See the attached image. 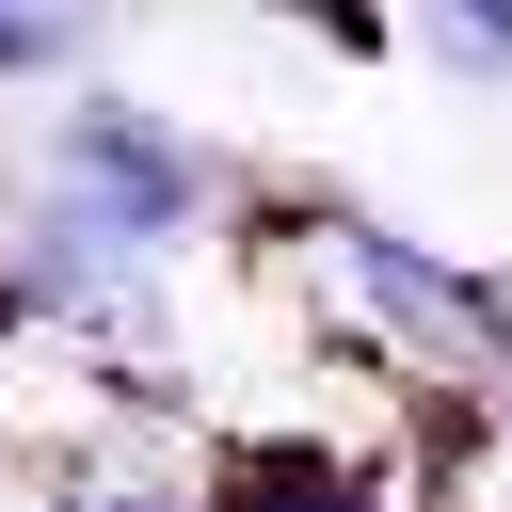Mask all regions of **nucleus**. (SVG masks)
<instances>
[{"label":"nucleus","instance_id":"7ed1b4c3","mask_svg":"<svg viewBox=\"0 0 512 512\" xmlns=\"http://www.w3.org/2000/svg\"><path fill=\"white\" fill-rule=\"evenodd\" d=\"M400 32H416L448 80H512V0H400Z\"/></svg>","mask_w":512,"mask_h":512},{"label":"nucleus","instance_id":"f03ea898","mask_svg":"<svg viewBox=\"0 0 512 512\" xmlns=\"http://www.w3.org/2000/svg\"><path fill=\"white\" fill-rule=\"evenodd\" d=\"M336 272H352V304H368V320H400L416 352H496V336H512V304H496V288H464V272H448L432 240H400V224H352V240H336Z\"/></svg>","mask_w":512,"mask_h":512},{"label":"nucleus","instance_id":"39448f33","mask_svg":"<svg viewBox=\"0 0 512 512\" xmlns=\"http://www.w3.org/2000/svg\"><path fill=\"white\" fill-rule=\"evenodd\" d=\"M64 512H176V496H144V480H128V496H64Z\"/></svg>","mask_w":512,"mask_h":512},{"label":"nucleus","instance_id":"20e7f679","mask_svg":"<svg viewBox=\"0 0 512 512\" xmlns=\"http://www.w3.org/2000/svg\"><path fill=\"white\" fill-rule=\"evenodd\" d=\"M96 32V0H0V80H64Z\"/></svg>","mask_w":512,"mask_h":512},{"label":"nucleus","instance_id":"f257e3e1","mask_svg":"<svg viewBox=\"0 0 512 512\" xmlns=\"http://www.w3.org/2000/svg\"><path fill=\"white\" fill-rule=\"evenodd\" d=\"M48 256H80V272H128V256H160V240H192V208H208V160L176 144V112H144V96H80L64 112V144H48Z\"/></svg>","mask_w":512,"mask_h":512}]
</instances>
